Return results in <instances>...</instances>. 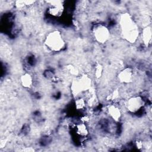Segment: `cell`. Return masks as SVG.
Instances as JSON below:
<instances>
[{"label":"cell","instance_id":"9","mask_svg":"<svg viewBox=\"0 0 152 152\" xmlns=\"http://www.w3.org/2000/svg\"><path fill=\"white\" fill-rule=\"evenodd\" d=\"M141 39L143 43L148 46L151 42V29L150 27H146L143 28L141 33Z\"/></svg>","mask_w":152,"mask_h":152},{"label":"cell","instance_id":"13","mask_svg":"<svg viewBox=\"0 0 152 152\" xmlns=\"http://www.w3.org/2000/svg\"><path fill=\"white\" fill-rule=\"evenodd\" d=\"M102 72H103L102 66L100 64H97L95 67V70H94L95 77L97 78H100L102 74Z\"/></svg>","mask_w":152,"mask_h":152},{"label":"cell","instance_id":"14","mask_svg":"<svg viewBox=\"0 0 152 152\" xmlns=\"http://www.w3.org/2000/svg\"><path fill=\"white\" fill-rule=\"evenodd\" d=\"M119 91L118 89H116L113 90V91L109 96V98L110 100H115L119 98Z\"/></svg>","mask_w":152,"mask_h":152},{"label":"cell","instance_id":"2","mask_svg":"<svg viewBox=\"0 0 152 152\" xmlns=\"http://www.w3.org/2000/svg\"><path fill=\"white\" fill-rule=\"evenodd\" d=\"M45 45L52 52H59L65 46V41L60 31L54 30L49 32L46 36Z\"/></svg>","mask_w":152,"mask_h":152},{"label":"cell","instance_id":"1","mask_svg":"<svg viewBox=\"0 0 152 152\" xmlns=\"http://www.w3.org/2000/svg\"><path fill=\"white\" fill-rule=\"evenodd\" d=\"M119 26L123 38L130 43H134L139 36L138 27L129 14L124 13L121 15Z\"/></svg>","mask_w":152,"mask_h":152},{"label":"cell","instance_id":"4","mask_svg":"<svg viewBox=\"0 0 152 152\" xmlns=\"http://www.w3.org/2000/svg\"><path fill=\"white\" fill-rule=\"evenodd\" d=\"M92 31L94 39L99 43H104L110 38L109 30L103 24H99L96 25Z\"/></svg>","mask_w":152,"mask_h":152},{"label":"cell","instance_id":"6","mask_svg":"<svg viewBox=\"0 0 152 152\" xmlns=\"http://www.w3.org/2000/svg\"><path fill=\"white\" fill-rule=\"evenodd\" d=\"M118 80L123 84H129L133 81L134 72L130 68H126L123 69L118 74Z\"/></svg>","mask_w":152,"mask_h":152},{"label":"cell","instance_id":"7","mask_svg":"<svg viewBox=\"0 0 152 152\" xmlns=\"http://www.w3.org/2000/svg\"><path fill=\"white\" fill-rule=\"evenodd\" d=\"M50 2L52 4L49 9V14L55 17L61 16L64 11V7L61 4V1H50Z\"/></svg>","mask_w":152,"mask_h":152},{"label":"cell","instance_id":"12","mask_svg":"<svg viewBox=\"0 0 152 152\" xmlns=\"http://www.w3.org/2000/svg\"><path fill=\"white\" fill-rule=\"evenodd\" d=\"M75 108L78 110H82L86 107V100L83 97H79L75 101Z\"/></svg>","mask_w":152,"mask_h":152},{"label":"cell","instance_id":"10","mask_svg":"<svg viewBox=\"0 0 152 152\" xmlns=\"http://www.w3.org/2000/svg\"><path fill=\"white\" fill-rule=\"evenodd\" d=\"M20 81L23 87L26 88H30L31 87L33 84L32 76L28 73H26L21 76Z\"/></svg>","mask_w":152,"mask_h":152},{"label":"cell","instance_id":"8","mask_svg":"<svg viewBox=\"0 0 152 152\" xmlns=\"http://www.w3.org/2000/svg\"><path fill=\"white\" fill-rule=\"evenodd\" d=\"M107 113L109 116L115 121L118 122L121 118V109L115 104L109 105L107 107Z\"/></svg>","mask_w":152,"mask_h":152},{"label":"cell","instance_id":"3","mask_svg":"<svg viewBox=\"0 0 152 152\" xmlns=\"http://www.w3.org/2000/svg\"><path fill=\"white\" fill-rule=\"evenodd\" d=\"M91 85L90 78L87 75H82L73 80L71 84V91L74 96H78L83 92L88 91Z\"/></svg>","mask_w":152,"mask_h":152},{"label":"cell","instance_id":"5","mask_svg":"<svg viewBox=\"0 0 152 152\" xmlns=\"http://www.w3.org/2000/svg\"><path fill=\"white\" fill-rule=\"evenodd\" d=\"M144 106V101L140 96H134L129 98L126 102L125 106L128 111L135 113Z\"/></svg>","mask_w":152,"mask_h":152},{"label":"cell","instance_id":"11","mask_svg":"<svg viewBox=\"0 0 152 152\" xmlns=\"http://www.w3.org/2000/svg\"><path fill=\"white\" fill-rule=\"evenodd\" d=\"M76 134L81 137H86L88 134V129L84 122L80 123L76 126Z\"/></svg>","mask_w":152,"mask_h":152}]
</instances>
